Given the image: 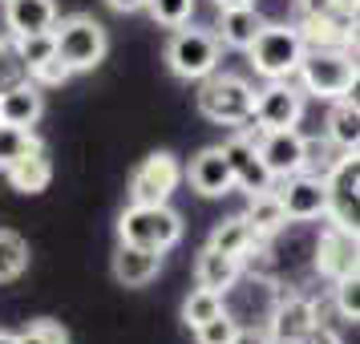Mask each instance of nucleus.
Masks as SVG:
<instances>
[{"instance_id": "1", "label": "nucleus", "mask_w": 360, "mask_h": 344, "mask_svg": "<svg viewBox=\"0 0 360 344\" xmlns=\"http://www.w3.org/2000/svg\"><path fill=\"white\" fill-rule=\"evenodd\" d=\"M295 77H300V89L311 94V98H348L356 89V57L348 49H336V45H304V57L295 65Z\"/></svg>"}, {"instance_id": "2", "label": "nucleus", "mask_w": 360, "mask_h": 344, "mask_svg": "<svg viewBox=\"0 0 360 344\" xmlns=\"http://www.w3.org/2000/svg\"><path fill=\"white\" fill-rule=\"evenodd\" d=\"M198 114L214 122V126H247L251 122V106H255V85L239 77V73H207L198 82Z\"/></svg>"}, {"instance_id": "3", "label": "nucleus", "mask_w": 360, "mask_h": 344, "mask_svg": "<svg viewBox=\"0 0 360 344\" xmlns=\"http://www.w3.org/2000/svg\"><path fill=\"white\" fill-rule=\"evenodd\" d=\"M53 49H57V61H65L69 73H89V69H98L105 61L110 37L94 17L73 13V17L53 20Z\"/></svg>"}, {"instance_id": "4", "label": "nucleus", "mask_w": 360, "mask_h": 344, "mask_svg": "<svg viewBox=\"0 0 360 344\" xmlns=\"http://www.w3.org/2000/svg\"><path fill=\"white\" fill-rule=\"evenodd\" d=\"M117 239L146 251H170L182 239V219L166 203H130L117 219Z\"/></svg>"}, {"instance_id": "5", "label": "nucleus", "mask_w": 360, "mask_h": 344, "mask_svg": "<svg viewBox=\"0 0 360 344\" xmlns=\"http://www.w3.org/2000/svg\"><path fill=\"white\" fill-rule=\"evenodd\" d=\"M223 61V41L211 29H195V25H179L170 45H166V65L182 82H202L207 73H214Z\"/></svg>"}, {"instance_id": "6", "label": "nucleus", "mask_w": 360, "mask_h": 344, "mask_svg": "<svg viewBox=\"0 0 360 344\" xmlns=\"http://www.w3.org/2000/svg\"><path fill=\"white\" fill-rule=\"evenodd\" d=\"M247 53H251L255 73H263L267 82H288V77H295V65L304 57V37L295 25H267L263 20V29L255 33Z\"/></svg>"}, {"instance_id": "7", "label": "nucleus", "mask_w": 360, "mask_h": 344, "mask_svg": "<svg viewBox=\"0 0 360 344\" xmlns=\"http://www.w3.org/2000/svg\"><path fill=\"white\" fill-rule=\"evenodd\" d=\"M308 94L288 82H267L263 89H255V106H251V122L255 130H295L304 117Z\"/></svg>"}, {"instance_id": "8", "label": "nucleus", "mask_w": 360, "mask_h": 344, "mask_svg": "<svg viewBox=\"0 0 360 344\" xmlns=\"http://www.w3.org/2000/svg\"><path fill=\"white\" fill-rule=\"evenodd\" d=\"M328 211L324 219L332 223V227H340V231H352L356 235V223H360V215H356V198H360V154H340V163L328 170Z\"/></svg>"}, {"instance_id": "9", "label": "nucleus", "mask_w": 360, "mask_h": 344, "mask_svg": "<svg viewBox=\"0 0 360 344\" xmlns=\"http://www.w3.org/2000/svg\"><path fill=\"white\" fill-rule=\"evenodd\" d=\"M179 158L170 150H158L130 174V203H170V195L179 191Z\"/></svg>"}, {"instance_id": "10", "label": "nucleus", "mask_w": 360, "mask_h": 344, "mask_svg": "<svg viewBox=\"0 0 360 344\" xmlns=\"http://www.w3.org/2000/svg\"><path fill=\"white\" fill-rule=\"evenodd\" d=\"M223 154H227V166H231V179L239 191L247 195H259V191H271V174H267V166H263L259 150H255V138L247 134V126L231 134L227 142H223Z\"/></svg>"}, {"instance_id": "11", "label": "nucleus", "mask_w": 360, "mask_h": 344, "mask_svg": "<svg viewBox=\"0 0 360 344\" xmlns=\"http://www.w3.org/2000/svg\"><path fill=\"white\" fill-rule=\"evenodd\" d=\"M276 195L283 203V215L295 219V223L320 219L328 211V186H324V179H311V174H288Z\"/></svg>"}, {"instance_id": "12", "label": "nucleus", "mask_w": 360, "mask_h": 344, "mask_svg": "<svg viewBox=\"0 0 360 344\" xmlns=\"http://www.w3.org/2000/svg\"><path fill=\"white\" fill-rule=\"evenodd\" d=\"M255 150H259L263 166L271 179H288L300 174V154H304V138L295 130H255Z\"/></svg>"}, {"instance_id": "13", "label": "nucleus", "mask_w": 360, "mask_h": 344, "mask_svg": "<svg viewBox=\"0 0 360 344\" xmlns=\"http://www.w3.org/2000/svg\"><path fill=\"white\" fill-rule=\"evenodd\" d=\"M356 235L352 231H340L328 223V231L320 235V243H316V272L328 279H340L348 272H356Z\"/></svg>"}, {"instance_id": "14", "label": "nucleus", "mask_w": 360, "mask_h": 344, "mask_svg": "<svg viewBox=\"0 0 360 344\" xmlns=\"http://www.w3.org/2000/svg\"><path fill=\"white\" fill-rule=\"evenodd\" d=\"M191 186H195L202 198H223L235 191V179H231V166L223 146H207L195 154L191 163Z\"/></svg>"}, {"instance_id": "15", "label": "nucleus", "mask_w": 360, "mask_h": 344, "mask_svg": "<svg viewBox=\"0 0 360 344\" xmlns=\"http://www.w3.org/2000/svg\"><path fill=\"white\" fill-rule=\"evenodd\" d=\"M320 320V308L311 304L308 295H279L276 308H271V332L267 336H276V340H300L311 324Z\"/></svg>"}, {"instance_id": "16", "label": "nucleus", "mask_w": 360, "mask_h": 344, "mask_svg": "<svg viewBox=\"0 0 360 344\" xmlns=\"http://www.w3.org/2000/svg\"><path fill=\"white\" fill-rule=\"evenodd\" d=\"M45 114V94H41V85H33L29 77H20L13 82L8 89H0V122H8V126H29L33 130L37 122Z\"/></svg>"}, {"instance_id": "17", "label": "nucleus", "mask_w": 360, "mask_h": 344, "mask_svg": "<svg viewBox=\"0 0 360 344\" xmlns=\"http://www.w3.org/2000/svg\"><path fill=\"white\" fill-rule=\"evenodd\" d=\"M57 20L53 0H4V29L8 37H29V33H49Z\"/></svg>"}, {"instance_id": "18", "label": "nucleus", "mask_w": 360, "mask_h": 344, "mask_svg": "<svg viewBox=\"0 0 360 344\" xmlns=\"http://www.w3.org/2000/svg\"><path fill=\"white\" fill-rule=\"evenodd\" d=\"M162 267V251H146L134 243H117L114 251V279L126 288H146Z\"/></svg>"}, {"instance_id": "19", "label": "nucleus", "mask_w": 360, "mask_h": 344, "mask_svg": "<svg viewBox=\"0 0 360 344\" xmlns=\"http://www.w3.org/2000/svg\"><path fill=\"white\" fill-rule=\"evenodd\" d=\"M219 13H223V20H219V33H214V37H219L227 49L247 53V49H251V41H255V33L263 29L255 4H247V8H219Z\"/></svg>"}, {"instance_id": "20", "label": "nucleus", "mask_w": 360, "mask_h": 344, "mask_svg": "<svg viewBox=\"0 0 360 344\" xmlns=\"http://www.w3.org/2000/svg\"><path fill=\"white\" fill-rule=\"evenodd\" d=\"M4 174L13 182V191H20V195H41L53 179V163H49V154H45V146H41L33 154H25L20 163H13Z\"/></svg>"}, {"instance_id": "21", "label": "nucleus", "mask_w": 360, "mask_h": 344, "mask_svg": "<svg viewBox=\"0 0 360 344\" xmlns=\"http://www.w3.org/2000/svg\"><path fill=\"white\" fill-rule=\"evenodd\" d=\"M239 272H243V263L235 260V255L214 251V247H207V251L198 255V263H195L198 288H211V292H227L231 284L239 279Z\"/></svg>"}, {"instance_id": "22", "label": "nucleus", "mask_w": 360, "mask_h": 344, "mask_svg": "<svg viewBox=\"0 0 360 344\" xmlns=\"http://www.w3.org/2000/svg\"><path fill=\"white\" fill-rule=\"evenodd\" d=\"M259 243H263V239L251 231V223H247L243 215H231V219H223V223L211 231V243H207V247L223 251V255H235V260H243L247 251H255Z\"/></svg>"}, {"instance_id": "23", "label": "nucleus", "mask_w": 360, "mask_h": 344, "mask_svg": "<svg viewBox=\"0 0 360 344\" xmlns=\"http://www.w3.org/2000/svg\"><path fill=\"white\" fill-rule=\"evenodd\" d=\"M328 138L340 150H348V154L360 150V106H356L352 94H348V98H336L332 114H328Z\"/></svg>"}, {"instance_id": "24", "label": "nucleus", "mask_w": 360, "mask_h": 344, "mask_svg": "<svg viewBox=\"0 0 360 344\" xmlns=\"http://www.w3.org/2000/svg\"><path fill=\"white\" fill-rule=\"evenodd\" d=\"M243 219L251 223V231H255L259 239H267V235H276V231H283L288 223H292V219L283 215V203H279L276 191H259V195H251Z\"/></svg>"}, {"instance_id": "25", "label": "nucleus", "mask_w": 360, "mask_h": 344, "mask_svg": "<svg viewBox=\"0 0 360 344\" xmlns=\"http://www.w3.org/2000/svg\"><path fill=\"white\" fill-rule=\"evenodd\" d=\"M340 150L332 138H304V154H300V174H311V179H328V170L340 163Z\"/></svg>"}, {"instance_id": "26", "label": "nucleus", "mask_w": 360, "mask_h": 344, "mask_svg": "<svg viewBox=\"0 0 360 344\" xmlns=\"http://www.w3.org/2000/svg\"><path fill=\"white\" fill-rule=\"evenodd\" d=\"M41 150V138H37L29 126H8L0 122V170H8L13 163H20L25 154Z\"/></svg>"}, {"instance_id": "27", "label": "nucleus", "mask_w": 360, "mask_h": 344, "mask_svg": "<svg viewBox=\"0 0 360 344\" xmlns=\"http://www.w3.org/2000/svg\"><path fill=\"white\" fill-rule=\"evenodd\" d=\"M25 267H29V243L17 231L0 227V284H13Z\"/></svg>"}, {"instance_id": "28", "label": "nucleus", "mask_w": 360, "mask_h": 344, "mask_svg": "<svg viewBox=\"0 0 360 344\" xmlns=\"http://www.w3.org/2000/svg\"><path fill=\"white\" fill-rule=\"evenodd\" d=\"M219 312H223V292L195 288L186 295V304H182V320H186V328H198V324H207L211 316H219Z\"/></svg>"}, {"instance_id": "29", "label": "nucleus", "mask_w": 360, "mask_h": 344, "mask_svg": "<svg viewBox=\"0 0 360 344\" xmlns=\"http://www.w3.org/2000/svg\"><path fill=\"white\" fill-rule=\"evenodd\" d=\"M13 41H17V57H20V65H25V73L33 65H41V61H49V57H57V49H53V29L49 33L13 37Z\"/></svg>"}, {"instance_id": "30", "label": "nucleus", "mask_w": 360, "mask_h": 344, "mask_svg": "<svg viewBox=\"0 0 360 344\" xmlns=\"http://www.w3.org/2000/svg\"><path fill=\"white\" fill-rule=\"evenodd\" d=\"M235 332H239V320L223 308L219 316H211L207 324L195 328V340L198 344H231V340H235Z\"/></svg>"}, {"instance_id": "31", "label": "nucleus", "mask_w": 360, "mask_h": 344, "mask_svg": "<svg viewBox=\"0 0 360 344\" xmlns=\"http://www.w3.org/2000/svg\"><path fill=\"white\" fill-rule=\"evenodd\" d=\"M150 17L158 20V25H166V29H179V25H186L191 20V13H195V0H146Z\"/></svg>"}, {"instance_id": "32", "label": "nucleus", "mask_w": 360, "mask_h": 344, "mask_svg": "<svg viewBox=\"0 0 360 344\" xmlns=\"http://www.w3.org/2000/svg\"><path fill=\"white\" fill-rule=\"evenodd\" d=\"M332 292H336V308H340V316L356 324V320H360V276H356V272L340 276Z\"/></svg>"}, {"instance_id": "33", "label": "nucleus", "mask_w": 360, "mask_h": 344, "mask_svg": "<svg viewBox=\"0 0 360 344\" xmlns=\"http://www.w3.org/2000/svg\"><path fill=\"white\" fill-rule=\"evenodd\" d=\"M17 344H69V332L57 320H37L17 336Z\"/></svg>"}, {"instance_id": "34", "label": "nucleus", "mask_w": 360, "mask_h": 344, "mask_svg": "<svg viewBox=\"0 0 360 344\" xmlns=\"http://www.w3.org/2000/svg\"><path fill=\"white\" fill-rule=\"evenodd\" d=\"M69 77H73V73H69L65 61H57V57H49V61H41V65L29 69V82L41 85V89H45V85H65Z\"/></svg>"}, {"instance_id": "35", "label": "nucleus", "mask_w": 360, "mask_h": 344, "mask_svg": "<svg viewBox=\"0 0 360 344\" xmlns=\"http://www.w3.org/2000/svg\"><path fill=\"white\" fill-rule=\"evenodd\" d=\"M20 77H25V65H20L17 53H13L8 37H0V89H8V85L20 82Z\"/></svg>"}, {"instance_id": "36", "label": "nucleus", "mask_w": 360, "mask_h": 344, "mask_svg": "<svg viewBox=\"0 0 360 344\" xmlns=\"http://www.w3.org/2000/svg\"><path fill=\"white\" fill-rule=\"evenodd\" d=\"M295 344H344V340H340V332H336V328H328V324H320V320H316V324H311Z\"/></svg>"}, {"instance_id": "37", "label": "nucleus", "mask_w": 360, "mask_h": 344, "mask_svg": "<svg viewBox=\"0 0 360 344\" xmlns=\"http://www.w3.org/2000/svg\"><path fill=\"white\" fill-rule=\"evenodd\" d=\"M231 344H267V332H259V328H239Z\"/></svg>"}, {"instance_id": "38", "label": "nucleus", "mask_w": 360, "mask_h": 344, "mask_svg": "<svg viewBox=\"0 0 360 344\" xmlns=\"http://www.w3.org/2000/svg\"><path fill=\"white\" fill-rule=\"evenodd\" d=\"M114 13H138V8H146V0H105Z\"/></svg>"}, {"instance_id": "39", "label": "nucleus", "mask_w": 360, "mask_h": 344, "mask_svg": "<svg viewBox=\"0 0 360 344\" xmlns=\"http://www.w3.org/2000/svg\"><path fill=\"white\" fill-rule=\"evenodd\" d=\"M219 8H247V4H255V0H214Z\"/></svg>"}, {"instance_id": "40", "label": "nucleus", "mask_w": 360, "mask_h": 344, "mask_svg": "<svg viewBox=\"0 0 360 344\" xmlns=\"http://www.w3.org/2000/svg\"><path fill=\"white\" fill-rule=\"evenodd\" d=\"M0 344H17V336H8V332H0Z\"/></svg>"}, {"instance_id": "41", "label": "nucleus", "mask_w": 360, "mask_h": 344, "mask_svg": "<svg viewBox=\"0 0 360 344\" xmlns=\"http://www.w3.org/2000/svg\"><path fill=\"white\" fill-rule=\"evenodd\" d=\"M267 344H292V340H276V336H267Z\"/></svg>"}]
</instances>
